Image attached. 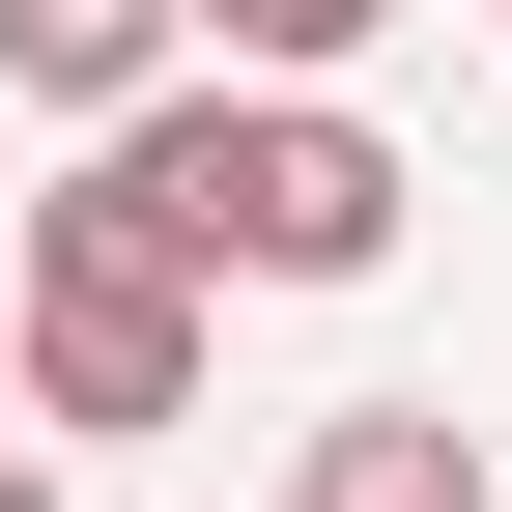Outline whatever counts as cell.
<instances>
[{
  "instance_id": "2",
  "label": "cell",
  "mask_w": 512,
  "mask_h": 512,
  "mask_svg": "<svg viewBox=\"0 0 512 512\" xmlns=\"http://www.w3.org/2000/svg\"><path fill=\"white\" fill-rule=\"evenodd\" d=\"M200 256H143V228H114V200H29V228H0V342H29V399L57 427H200Z\"/></svg>"
},
{
  "instance_id": "1",
  "label": "cell",
  "mask_w": 512,
  "mask_h": 512,
  "mask_svg": "<svg viewBox=\"0 0 512 512\" xmlns=\"http://www.w3.org/2000/svg\"><path fill=\"white\" fill-rule=\"evenodd\" d=\"M57 200H114L143 256H200V285H370V256H399V143H370L342 86H200V114L143 86Z\"/></svg>"
},
{
  "instance_id": "5",
  "label": "cell",
  "mask_w": 512,
  "mask_h": 512,
  "mask_svg": "<svg viewBox=\"0 0 512 512\" xmlns=\"http://www.w3.org/2000/svg\"><path fill=\"white\" fill-rule=\"evenodd\" d=\"M200 29H228V86H342V57L399 29V0H200Z\"/></svg>"
},
{
  "instance_id": "3",
  "label": "cell",
  "mask_w": 512,
  "mask_h": 512,
  "mask_svg": "<svg viewBox=\"0 0 512 512\" xmlns=\"http://www.w3.org/2000/svg\"><path fill=\"white\" fill-rule=\"evenodd\" d=\"M285 512H512V484H484V427H456V399H342Z\"/></svg>"
},
{
  "instance_id": "4",
  "label": "cell",
  "mask_w": 512,
  "mask_h": 512,
  "mask_svg": "<svg viewBox=\"0 0 512 512\" xmlns=\"http://www.w3.org/2000/svg\"><path fill=\"white\" fill-rule=\"evenodd\" d=\"M171 29H200V0H0V86H29V114H143Z\"/></svg>"
},
{
  "instance_id": "6",
  "label": "cell",
  "mask_w": 512,
  "mask_h": 512,
  "mask_svg": "<svg viewBox=\"0 0 512 512\" xmlns=\"http://www.w3.org/2000/svg\"><path fill=\"white\" fill-rule=\"evenodd\" d=\"M0 512H57V484H29V456H0Z\"/></svg>"
}]
</instances>
